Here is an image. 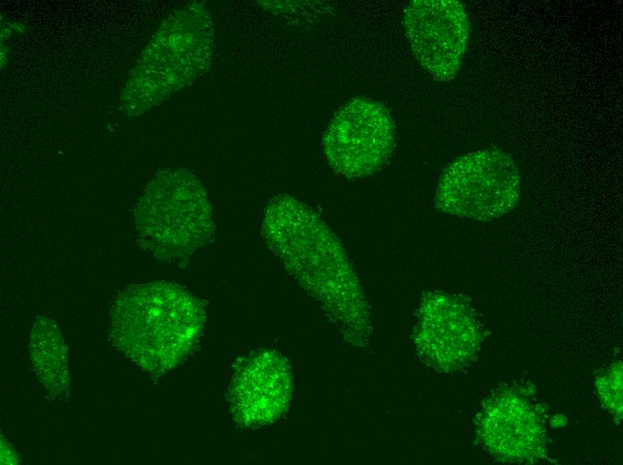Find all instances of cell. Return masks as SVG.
I'll list each match as a JSON object with an SVG mask.
<instances>
[{"label": "cell", "instance_id": "obj_5", "mask_svg": "<svg viewBox=\"0 0 623 465\" xmlns=\"http://www.w3.org/2000/svg\"><path fill=\"white\" fill-rule=\"evenodd\" d=\"M519 171L511 156L499 148L459 156L440 174L435 195L443 213L476 220L502 216L517 204Z\"/></svg>", "mask_w": 623, "mask_h": 465}, {"label": "cell", "instance_id": "obj_4", "mask_svg": "<svg viewBox=\"0 0 623 465\" xmlns=\"http://www.w3.org/2000/svg\"><path fill=\"white\" fill-rule=\"evenodd\" d=\"M215 53L214 23L206 6L191 3L175 11L152 36L128 80L123 98L140 114L207 72Z\"/></svg>", "mask_w": 623, "mask_h": 465}, {"label": "cell", "instance_id": "obj_9", "mask_svg": "<svg viewBox=\"0 0 623 465\" xmlns=\"http://www.w3.org/2000/svg\"><path fill=\"white\" fill-rule=\"evenodd\" d=\"M293 392L290 366L280 353L264 351L246 360L234 377L230 404L245 426L277 419L286 410Z\"/></svg>", "mask_w": 623, "mask_h": 465}, {"label": "cell", "instance_id": "obj_3", "mask_svg": "<svg viewBox=\"0 0 623 465\" xmlns=\"http://www.w3.org/2000/svg\"><path fill=\"white\" fill-rule=\"evenodd\" d=\"M134 236L151 258L182 263L208 246L216 225L208 193L199 177L185 168L158 171L132 213Z\"/></svg>", "mask_w": 623, "mask_h": 465}, {"label": "cell", "instance_id": "obj_10", "mask_svg": "<svg viewBox=\"0 0 623 465\" xmlns=\"http://www.w3.org/2000/svg\"><path fill=\"white\" fill-rule=\"evenodd\" d=\"M30 353L37 376L48 391L62 393L69 387L66 348L56 324L36 318L30 338Z\"/></svg>", "mask_w": 623, "mask_h": 465}, {"label": "cell", "instance_id": "obj_7", "mask_svg": "<svg viewBox=\"0 0 623 465\" xmlns=\"http://www.w3.org/2000/svg\"><path fill=\"white\" fill-rule=\"evenodd\" d=\"M403 24L414 55L436 81L457 74L469 38V21L461 2L414 0L405 9Z\"/></svg>", "mask_w": 623, "mask_h": 465}, {"label": "cell", "instance_id": "obj_6", "mask_svg": "<svg viewBox=\"0 0 623 465\" xmlns=\"http://www.w3.org/2000/svg\"><path fill=\"white\" fill-rule=\"evenodd\" d=\"M395 126L380 103L356 97L335 114L322 140L332 169L348 178H363L380 171L395 148Z\"/></svg>", "mask_w": 623, "mask_h": 465}, {"label": "cell", "instance_id": "obj_1", "mask_svg": "<svg viewBox=\"0 0 623 465\" xmlns=\"http://www.w3.org/2000/svg\"><path fill=\"white\" fill-rule=\"evenodd\" d=\"M260 233L344 340L366 347L372 324L363 288L342 243L322 217L294 197L278 194L265 207Z\"/></svg>", "mask_w": 623, "mask_h": 465}, {"label": "cell", "instance_id": "obj_8", "mask_svg": "<svg viewBox=\"0 0 623 465\" xmlns=\"http://www.w3.org/2000/svg\"><path fill=\"white\" fill-rule=\"evenodd\" d=\"M479 335L474 310L465 299L443 292L422 298L414 342L424 362L441 371L459 368L474 354Z\"/></svg>", "mask_w": 623, "mask_h": 465}, {"label": "cell", "instance_id": "obj_2", "mask_svg": "<svg viewBox=\"0 0 623 465\" xmlns=\"http://www.w3.org/2000/svg\"><path fill=\"white\" fill-rule=\"evenodd\" d=\"M205 317L199 299L176 283L133 284L114 301L110 335L115 345L139 366L165 373L194 345Z\"/></svg>", "mask_w": 623, "mask_h": 465}]
</instances>
